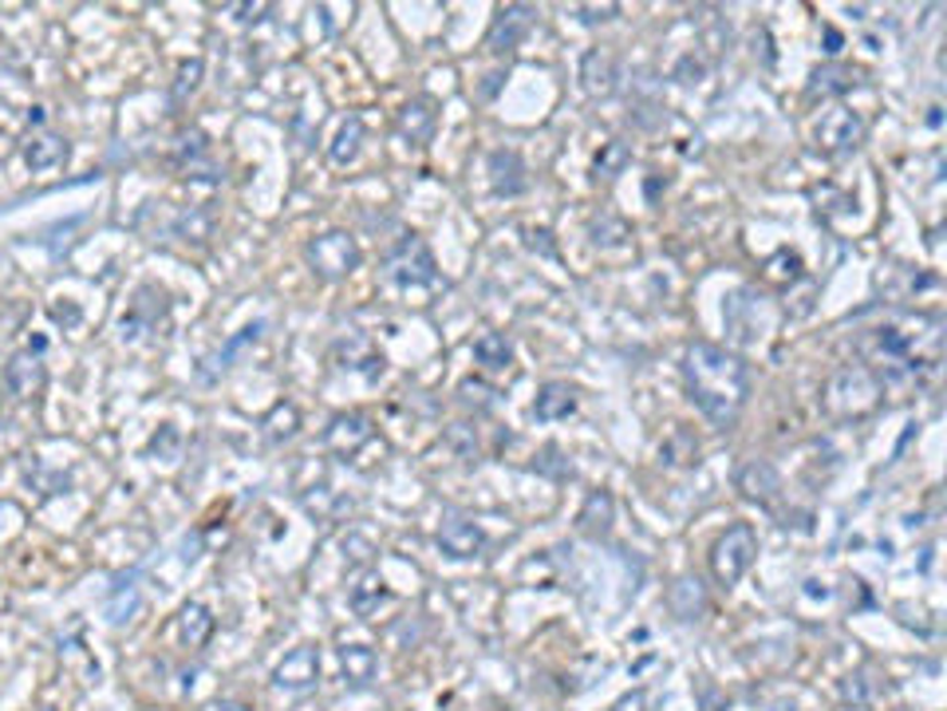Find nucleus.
<instances>
[{
    "instance_id": "1",
    "label": "nucleus",
    "mask_w": 947,
    "mask_h": 711,
    "mask_svg": "<svg viewBox=\"0 0 947 711\" xmlns=\"http://www.w3.org/2000/svg\"><path fill=\"white\" fill-rule=\"evenodd\" d=\"M939 348H944V320L936 313H904L884 320L876 329L860 332V360L872 364L869 372L881 380H932L939 372Z\"/></svg>"
},
{
    "instance_id": "2",
    "label": "nucleus",
    "mask_w": 947,
    "mask_h": 711,
    "mask_svg": "<svg viewBox=\"0 0 947 711\" xmlns=\"http://www.w3.org/2000/svg\"><path fill=\"white\" fill-rule=\"evenodd\" d=\"M683 383L687 399L703 411V419L715 427H734L742 407L751 399V368L739 352H727L722 344L695 340L683 352Z\"/></svg>"
},
{
    "instance_id": "3",
    "label": "nucleus",
    "mask_w": 947,
    "mask_h": 711,
    "mask_svg": "<svg viewBox=\"0 0 947 711\" xmlns=\"http://www.w3.org/2000/svg\"><path fill=\"white\" fill-rule=\"evenodd\" d=\"M383 277L395 284V289H431L438 281V265H435V253L426 245L419 233H404V238L395 241L387 257H383Z\"/></svg>"
},
{
    "instance_id": "4",
    "label": "nucleus",
    "mask_w": 947,
    "mask_h": 711,
    "mask_svg": "<svg viewBox=\"0 0 947 711\" xmlns=\"http://www.w3.org/2000/svg\"><path fill=\"white\" fill-rule=\"evenodd\" d=\"M305 262L316 277H324V281H344V277H351L356 269H360L363 250L348 230H328V233H316V238L305 245Z\"/></svg>"
},
{
    "instance_id": "5",
    "label": "nucleus",
    "mask_w": 947,
    "mask_h": 711,
    "mask_svg": "<svg viewBox=\"0 0 947 711\" xmlns=\"http://www.w3.org/2000/svg\"><path fill=\"white\" fill-rule=\"evenodd\" d=\"M758 558V534L751 522H734L727 525V534H719V542L711 546V573L719 585H739L746 577V569Z\"/></svg>"
},
{
    "instance_id": "6",
    "label": "nucleus",
    "mask_w": 947,
    "mask_h": 711,
    "mask_svg": "<svg viewBox=\"0 0 947 711\" xmlns=\"http://www.w3.org/2000/svg\"><path fill=\"white\" fill-rule=\"evenodd\" d=\"M814 142L817 151L829 154V158H845L865 142V119L860 111L853 107H833L821 115V123L814 127Z\"/></svg>"
},
{
    "instance_id": "7",
    "label": "nucleus",
    "mask_w": 947,
    "mask_h": 711,
    "mask_svg": "<svg viewBox=\"0 0 947 711\" xmlns=\"http://www.w3.org/2000/svg\"><path fill=\"white\" fill-rule=\"evenodd\" d=\"M44 348H48V340L36 337L28 348H21L9 364H4V388H9V395H16V399H33V395L44 388V380H48Z\"/></svg>"
},
{
    "instance_id": "8",
    "label": "nucleus",
    "mask_w": 947,
    "mask_h": 711,
    "mask_svg": "<svg viewBox=\"0 0 947 711\" xmlns=\"http://www.w3.org/2000/svg\"><path fill=\"white\" fill-rule=\"evenodd\" d=\"M833 383L841 388H849V395H837V399H829V411H837V416H865L872 407L881 404V380L869 372V368H845V372L833 376Z\"/></svg>"
},
{
    "instance_id": "9",
    "label": "nucleus",
    "mask_w": 947,
    "mask_h": 711,
    "mask_svg": "<svg viewBox=\"0 0 947 711\" xmlns=\"http://www.w3.org/2000/svg\"><path fill=\"white\" fill-rule=\"evenodd\" d=\"M166 313H170V296H166V289H158V284H139V289H135L131 308H127L119 320L123 340H139L142 332H154Z\"/></svg>"
},
{
    "instance_id": "10",
    "label": "nucleus",
    "mask_w": 947,
    "mask_h": 711,
    "mask_svg": "<svg viewBox=\"0 0 947 711\" xmlns=\"http://www.w3.org/2000/svg\"><path fill=\"white\" fill-rule=\"evenodd\" d=\"M534 24H537L534 4H506V9H498V16H494L490 36H486V48H490L494 55L517 52Z\"/></svg>"
},
{
    "instance_id": "11",
    "label": "nucleus",
    "mask_w": 947,
    "mask_h": 711,
    "mask_svg": "<svg viewBox=\"0 0 947 711\" xmlns=\"http://www.w3.org/2000/svg\"><path fill=\"white\" fill-rule=\"evenodd\" d=\"M272 684L281 691H308L320 684V648L312 645H300L293 648L289 657L277 664V672H272Z\"/></svg>"
},
{
    "instance_id": "12",
    "label": "nucleus",
    "mask_w": 947,
    "mask_h": 711,
    "mask_svg": "<svg viewBox=\"0 0 947 711\" xmlns=\"http://www.w3.org/2000/svg\"><path fill=\"white\" fill-rule=\"evenodd\" d=\"M438 546H443L447 558L470 561L486 549V534H482L478 522H470V518H462V515H450V518H443V525H438Z\"/></svg>"
},
{
    "instance_id": "13",
    "label": "nucleus",
    "mask_w": 947,
    "mask_h": 711,
    "mask_svg": "<svg viewBox=\"0 0 947 711\" xmlns=\"http://www.w3.org/2000/svg\"><path fill=\"white\" fill-rule=\"evenodd\" d=\"M371 435H375V431H371L368 416H360V411H340V416H332V423L324 427V447L348 459L363 443H371Z\"/></svg>"
},
{
    "instance_id": "14",
    "label": "nucleus",
    "mask_w": 947,
    "mask_h": 711,
    "mask_svg": "<svg viewBox=\"0 0 947 711\" xmlns=\"http://www.w3.org/2000/svg\"><path fill=\"white\" fill-rule=\"evenodd\" d=\"M616 84H620V64H616V55H612L609 48H592V52H585V60H580V88H585L592 99H604L616 91Z\"/></svg>"
},
{
    "instance_id": "15",
    "label": "nucleus",
    "mask_w": 947,
    "mask_h": 711,
    "mask_svg": "<svg viewBox=\"0 0 947 711\" xmlns=\"http://www.w3.org/2000/svg\"><path fill=\"white\" fill-rule=\"evenodd\" d=\"M486 170H490V187L498 198H517V194H525V187H529L525 163L517 151H506V147H501V151H490Z\"/></svg>"
},
{
    "instance_id": "16",
    "label": "nucleus",
    "mask_w": 947,
    "mask_h": 711,
    "mask_svg": "<svg viewBox=\"0 0 947 711\" xmlns=\"http://www.w3.org/2000/svg\"><path fill=\"white\" fill-rule=\"evenodd\" d=\"M175 166L185 178H206V182H218V166L209 158V142L202 131H185L175 147Z\"/></svg>"
},
{
    "instance_id": "17",
    "label": "nucleus",
    "mask_w": 947,
    "mask_h": 711,
    "mask_svg": "<svg viewBox=\"0 0 947 711\" xmlns=\"http://www.w3.org/2000/svg\"><path fill=\"white\" fill-rule=\"evenodd\" d=\"M438 127V115H435V103L431 99H407L399 115H395V131L404 135L411 147H426L431 135Z\"/></svg>"
},
{
    "instance_id": "18",
    "label": "nucleus",
    "mask_w": 947,
    "mask_h": 711,
    "mask_svg": "<svg viewBox=\"0 0 947 711\" xmlns=\"http://www.w3.org/2000/svg\"><path fill=\"white\" fill-rule=\"evenodd\" d=\"M336 360L344 372H363L368 380H380L383 376V352L371 344L368 337H344L336 344Z\"/></svg>"
},
{
    "instance_id": "19",
    "label": "nucleus",
    "mask_w": 947,
    "mask_h": 711,
    "mask_svg": "<svg viewBox=\"0 0 947 711\" xmlns=\"http://www.w3.org/2000/svg\"><path fill=\"white\" fill-rule=\"evenodd\" d=\"M734 486L742 491V498L770 506L773 498H778V491H782V479H778V471H773L766 459H751L739 474H734Z\"/></svg>"
},
{
    "instance_id": "20",
    "label": "nucleus",
    "mask_w": 947,
    "mask_h": 711,
    "mask_svg": "<svg viewBox=\"0 0 947 711\" xmlns=\"http://www.w3.org/2000/svg\"><path fill=\"white\" fill-rule=\"evenodd\" d=\"M860 84V72L853 64H837V60H829V64H821L809 76L806 84V96L809 99H833V96H849L853 88Z\"/></svg>"
},
{
    "instance_id": "21",
    "label": "nucleus",
    "mask_w": 947,
    "mask_h": 711,
    "mask_svg": "<svg viewBox=\"0 0 947 711\" xmlns=\"http://www.w3.org/2000/svg\"><path fill=\"white\" fill-rule=\"evenodd\" d=\"M612 522H616V498H612L609 491H592L585 498V506H580V515H577V530L585 537H609Z\"/></svg>"
},
{
    "instance_id": "22",
    "label": "nucleus",
    "mask_w": 947,
    "mask_h": 711,
    "mask_svg": "<svg viewBox=\"0 0 947 711\" xmlns=\"http://www.w3.org/2000/svg\"><path fill=\"white\" fill-rule=\"evenodd\" d=\"M24 163H28V170H36V175L64 166L67 163V139L55 131L33 135V139L24 142Z\"/></svg>"
},
{
    "instance_id": "23",
    "label": "nucleus",
    "mask_w": 947,
    "mask_h": 711,
    "mask_svg": "<svg viewBox=\"0 0 947 711\" xmlns=\"http://www.w3.org/2000/svg\"><path fill=\"white\" fill-rule=\"evenodd\" d=\"M667 609L679 617V621H699L707 613V589L699 577H679L671 589H667Z\"/></svg>"
},
{
    "instance_id": "24",
    "label": "nucleus",
    "mask_w": 947,
    "mask_h": 711,
    "mask_svg": "<svg viewBox=\"0 0 947 711\" xmlns=\"http://www.w3.org/2000/svg\"><path fill=\"white\" fill-rule=\"evenodd\" d=\"M573 411H577V392H573L568 383L553 380V383H545L541 392H537L534 416L541 419V423H553V419H568Z\"/></svg>"
},
{
    "instance_id": "25",
    "label": "nucleus",
    "mask_w": 947,
    "mask_h": 711,
    "mask_svg": "<svg viewBox=\"0 0 947 711\" xmlns=\"http://www.w3.org/2000/svg\"><path fill=\"white\" fill-rule=\"evenodd\" d=\"M340 668H344V680H348L351 688H368L371 680H375L380 657L368 645H344L340 648Z\"/></svg>"
},
{
    "instance_id": "26",
    "label": "nucleus",
    "mask_w": 947,
    "mask_h": 711,
    "mask_svg": "<svg viewBox=\"0 0 947 711\" xmlns=\"http://www.w3.org/2000/svg\"><path fill=\"white\" fill-rule=\"evenodd\" d=\"M214 613H209L206 605H197V601H190L182 609V613H178V633H182V640H185V648H202L209 640V636H214Z\"/></svg>"
},
{
    "instance_id": "27",
    "label": "nucleus",
    "mask_w": 947,
    "mask_h": 711,
    "mask_svg": "<svg viewBox=\"0 0 947 711\" xmlns=\"http://www.w3.org/2000/svg\"><path fill=\"white\" fill-rule=\"evenodd\" d=\"M474 360L486 368V372H506L513 360V344L506 340V332H482L474 340Z\"/></svg>"
},
{
    "instance_id": "28",
    "label": "nucleus",
    "mask_w": 947,
    "mask_h": 711,
    "mask_svg": "<svg viewBox=\"0 0 947 711\" xmlns=\"http://www.w3.org/2000/svg\"><path fill=\"white\" fill-rule=\"evenodd\" d=\"M360 142H363V119H360V115H351V119L340 123L336 142L328 147V158H332L336 166L356 163V154H360Z\"/></svg>"
},
{
    "instance_id": "29",
    "label": "nucleus",
    "mask_w": 947,
    "mask_h": 711,
    "mask_svg": "<svg viewBox=\"0 0 947 711\" xmlns=\"http://www.w3.org/2000/svg\"><path fill=\"white\" fill-rule=\"evenodd\" d=\"M261 427L269 443H289V439L300 431V411H296V404L281 399V404H272V411L261 419Z\"/></svg>"
},
{
    "instance_id": "30",
    "label": "nucleus",
    "mask_w": 947,
    "mask_h": 711,
    "mask_svg": "<svg viewBox=\"0 0 947 711\" xmlns=\"http://www.w3.org/2000/svg\"><path fill=\"white\" fill-rule=\"evenodd\" d=\"M380 601H387V585L380 573H363L360 585H351V609L356 617H371L380 609Z\"/></svg>"
},
{
    "instance_id": "31",
    "label": "nucleus",
    "mask_w": 947,
    "mask_h": 711,
    "mask_svg": "<svg viewBox=\"0 0 947 711\" xmlns=\"http://www.w3.org/2000/svg\"><path fill=\"white\" fill-rule=\"evenodd\" d=\"M660 459H667L671 467H691V462H699V439L687 427H676L671 439L660 447Z\"/></svg>"
},
{
    "instance_id": "32",
    "label": "nucleus",
    "mask_w": 947,
    "mask_h": 711,
    "mask_svg": "<svg viewBox=\"0 0 947 711\" xmlns=\"http://www.w3.org/2000/svg\"><path fill=\"white\" fill-rule=\"evenodd\" d=\"M139 605H142L139 585H135V581H127V589H123V581H119V585L111 589V597H107V621L111 624H127L135 613H139Z\"/></svg>"
},
{
    "instance_id": "33",
    "label": "nucleus",
    "mask_w": 947,
    "mask_h": 711,
    "mask_svg": "<svg viewBox=\"0 0 947 711\" xmlns=\"http://www.w3.org/2000/svg\"><path fill=\"white\" fill-rule=\"evenodd\" d=\"M628 166H631V147H628V142L612 139V142H604V147H600V154H597V175L600 178H620Z\"/></svg>"
},
{
    "instance_id": "34",
    "label": "nucleus",
    "mask_w": 947,
    "mask_h": 711,
    "mask_svg": "<svg viewBox=\"0 0 947 711\" xmlns=\"http://www.w3.org/2000/svg\"><path fill=\"white\" fill-rule=\"evenodd\" d=\"M202 72H206V64H202V60H182V64H178L175 91H170V99H175V107H182L185 99L194 96L197 84H202Z\"/></svg>"
},
{
    "instance_id": "35",
    "label": "nucleus",
    "mask_w": 947,
    "mask_h": 711,
    "mask_svg": "<svg viewBox=\"0 0 947 711\" xmlns=\"http://www.w3.org/2000/svg\"><path fill=\"white\" fill-rule=\"evenodd\" d=\"M466 435H470V427L466 423H455L447 431V443H455V447L470 459V455H478V439H466Z\"/></svg>"
},
{
    "instance_id": "36",
    "label": "nucleus",
    "mask_w": 947,
    "mask_h": 711,
    "mask_svg": "<svg viewBox=\"0 0 947 711\" xmlns=\"http://www.w3.org/2000/svg\"><path fill=\"white\" fill-rule=\"evenodd\" d=\"M175 447H178V431H175V427H163V431L154 435V443H151L154 455H166V459L175 455Z\"/></svg>"
},
{
    "instance_id": "37",
    "label": "nucleus",
    "mask_w": 947,
    "mask_h": 711,
    "mask_svg": "<svg viewBox=\"0 0 947 711\" xmlns=\"http://www.w3.org/2000/svg\"><path fill=\"white\" fill-rule=\"evenodd\" d=\"M79 317H84V313H79V305H72V301H67V305H52V320L64 325V329H76Z\"/></svg>"
},
{
    "instance_id": "38",
    "label": "nucleus",
    "mask_w": 947,
    "mask_h": 711,
    "mask_svg": "<svg viewBox=\"0 0 947 711\" xmlns=\"http://www.w3.org/2000/svg\"><path fill=\"white\" fill-rule=\"evenodd\" d=\"M841 696H845V703H865V684H860V676H845Z\"/></svg>"
},
{
    "instance_id": "39",
    "label": "nucleus",
    "mask_w": 947,
    "mask_h": 711,
    "mask_svg": "<svg viewBox=\"0 0 947 711\" xmlns=\"http://www.w3.org/2000/svg\"><path fill=\"white\" fill-rule=\"evenodd\" d=\"M580 12H585L588 24H597V21H612V16H616L620 9H616V4H600V9H597V4H585Z\"/></svg>"
},
{
    "instance_id": "40",
    "label": "nucleus",
    "mask_w": 947,
    "mask_h": 711,
    "mask_svg": "<svg viewBox=\"0 0 947 711\" xmlns=\"http://www.w3.org/2000/svg\"><path fill=\"white\" fill-rule=\"evenodd\" d=\"M226 12H241L238 21H261L257 12H269V4H229Z\"/></svg>"
},
{
    "instance_id": "41",
    "label": "nucleus",
    "mask_w": 947,
    "mask_h": 711,
    "mask_svg": "<svg viewBox=\"0 0 947 711\" xmlns=\"http://www.w3.org/2000/svg\"><path fill=\"white\" fill-rule=\"evenodd\" d=\"M643 691H628V696H624V700H616V708L612 711H643Z\"/></svg>"
},
{
    "instance_id": "42",
    "label": "nucleus",
    "mask_w": 947,
    "mask_h": 711,
    "mask_svg": "<svg viewBox=\"0 0 947 711\" xmlns=\"http://www.w3.org/2000/svg\"><path fill=\"white\" fill-rule=\"evenodd\" d=\"M462 395H466V399H474V395H478V404H490V392H486L482 383H474V380L462 383Z\"/></svg>"
},
{
    "instance_id": "43",
    "label": "nucleus",
    "mask_w": 947,
    "mask_h": 711,
    "mask_svg": "<svg viewBox=\"0 0 947 711\" xmlns=\"http://www.w3.org/2000/svg\"><path fill=\"white\" fill-rule=\"evenodd\" d=\"M826 45H829V48H826L829 55H837V52H841V33H837V28H826Z\"/></svg>"
},
{
    "instance_id": "44",
    "label": "nucleus",
    "mask_w": 947,
    "mask_h": 711,
    "mask_svg": "<svg viewBox=\"0 0 947 711\" xmlns=\"http://www.w3.org/2000/svg\"><path fill=\"white\" fill-rule=\"evenodd\" d=\"M214 711H249V708H245V703H238V700H221Z\"/></svg>"
},
{
    "instance_id": "45",
    "label": "nucleus",
    "mask_w": 947,
    "mask_h": 711,
    "mask_svg": "<svg viewBox=\"0 0 947 711\" xmlns=\"http://www.w3.org/2000/svg\"><path fill=\"white\" fill-rule=\"evenodd\" d=\"M36 711H55V708H36Z\"/></svg>"
}]
</instances>
